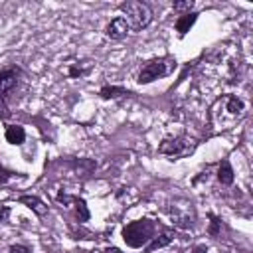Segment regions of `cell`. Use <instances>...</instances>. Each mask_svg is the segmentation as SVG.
<instances>
[{"mask_svg": "<svg viewBox=\"0 0 253 253\" xmlns=\"http://www.w3.org/2000/svg\"><path fill=\"white\" fill-rule=\"evenodd\" d=\"M178 237V229L164 225L154 217H140L126 221L121 229V239L128 249H140L142 253H154L168 247Z\"/></svg>", "mask_w": 253, "mask_h": 253, "instance_id": "cell-1", "label": "cell"}, {"mask_svg": "<svg viewBox=\"0 0 253 253\" xmlns=\"http://www.w3.org/2000/svg\"><path fill=\"white\" fill-rule=\"evenodd\" d=\"M30 91V73L18 65L8 63L0 67V121L12 117L14 109L26 99Z\"/></svg>", "mask_w": 253, "mask_h": 253, "instance_id": "cell-2", "label": "cell"}, {"mask_svg": "<svg viewBox=\"0 0 253 253\" xmlns=\"http://www.w3.org/2000/svg\"><path fill=\"white\" fill-rule=\"evenodd\" d=\"M245 117H247L245 101L235 93H225L210 105V109H208V126L213 132L229 130V128L237 126Z\"/></svg>", "mask_w": 253, "mask_h": 253, "instance_id": "cell-3", "label": "cell"}, {"mask_svg": "<svg viewBox=\"0 0 253 253\" xmlns=\"http://www.w3.org/2000/svg\"><path fill=\"white\" fill-rule=\"evenodd\" d=\"M178 67V59L174 55H160V57H152L146 59L136 73V83L138 85H150L158 79H164L168 75H172Z\"/></svg>", "mask_w": 253, "mask_h": 253, "instance_id": "cell-4", "label": "cell"}, {"mask_svg": "<svg viewBox=\"0 0 253 253\" xmlns=\"http://www.w3.org/2000/svg\"><path fill=\"white\" fill-rule=\"evenodd\" d=\"M200 140L186 134V132H178V134H166L160 142H158V154L168 156L172 160H180V158H188L190 154L196 152Z\"/></svg>", "mask_w": 253, "mask_h": 253, "instance_id": "cell-5", "label": "cell"}, {"mask_svg": "<svg viewBox=\"0 0 253 253\" xmlns=\"http://www.w3.org/2000/svg\"><path fill=\"white\" fill-rule=\"evenodd\" d=\"M164 211L168 213V217H170L174 229H184V231H188V229H194V227H196L198 215H196V206H194L192 200L178 196V198L170 200V202L164 206Z\"/></svg>", "mask_w": 253, "mask_h": 253, "instance_id": "cell-6", "label": "cell"}, {"mask_svg": "<svg viewBox=\"0 0 253 253\" xmlns=\"http://www.w3.org/2000/svg\"><path fill=\"white\" fill-rule=\"evenodd\" d=\"M119 12H123V18L126 20L130 32H142L152 24V8L148 2L142 0H125L119 6Z\"/></svg>", "mask_w": 253, "mask_h": 253, "instance_id": "cell-7", "label": "cell"}, {"mask_svg": "<svg viewBox=\"0 0 253 253\" xmlns=\"http://www.w3.org/2000/svg\"><path fill=\"white\" fill-rule=\"evenodd\" d=\"M55 200L71 213L73 217V223H79V225H85L89 219H91V210L87 206V200L77 196V194H69V192H63L59 190L55 194Z\"/></svg>", "mask_w": 253, "mask_h": 253, "instance_id": "cell-8", "label": "cell"}, {"mask_svg": "<svg viewBox=\"0 0 253 253\" xmlns=\"http://www.w3.org/2000/svg\"><path fill=\"white\" fill-rule=\"evenodd\" d=\"M95 69V59L91 57H73L67 61L65 69H63V75L69 77V79H85L93 73Z\"/></svg>", "mask_w": 253, "mask_h": 253, "instance_id": "cell-9", "label": "cell"}, {"mask_svg": "<svg viewBox=\"0 0 253 253\" xmlns=\"http://www.w3.org/2000/svg\"><path fill=\"white\" fill-rule=\"evenodd\" d=\"M130 34V28L126 24V20L123 16H115L107 22V26L103 28V36L111 42H123L126 36Z\"/></svg>", "mask_w": 253, "mask_h": 253, "instance_id": "cell-10", "label": "cell"}, {"mask_svg": "<svg viewBox=\"0 0 253 253\" xmlns=\"http://www.w3.org/2000/svg\"><path fill=\"white\" fill-rule=\"evenodd\" d=\"M16 202L22 204V206H26L28 210H32V213L36 217H40V219L49 213V206L38 194H20V196H16Z\"/></svg>", "mask_w": 253, "mask_h": 253, "instance_id": "cell-11", "label": "cell"}, {"mask_svg": "<svg viewBox=\"0 0 253 253\" xmlns=\"http://www.w3.org/2000/svg\"><path fill=\"white\" fill-rule=\"evenodd\" d=\"M99 99L103 101H119V99H126V97H132L134 91L126 89L125 85H101L99 87Z\"/></svg>", "mask_w": 253, "mask_h": 253, "instance_id": "cell-12", "label": "cell"}, {"mask_svg": "<svg viewBox=\"0 0 253 253\" xmlns=\"http://www.w3.org/2000/svg\"><path fill=\"white\" fill-rule=\"evenodd\" d=\"M198 16H200L198 12H188V14H180V16L174 20V30H176V34H178L180 40H184V38L188 36V32L196 26Z\"/></svg>", "mask_w": 253, "mask_h": 253, "instance_id": "cell-13", "label": "cell"}, {"mask_svg": "<svg viewBox=\"0 0 253 253\" xmlns=\"http://www.w3.org/2000/svg\"><path fill=\"white\" fill-rule=\"evenodd\" d=\"M215 178H217V182L221 186H233V182H235V170H233V166H231V162L227 158H223V160L217 162Z\"/></svg>", "mask_w": 253, "mask_h": 253, "instance_id": "cell-14", "label": "cell"}, {"mask_svg": "<svg viewBox=\"0 0 253 253\" xmlns=\"http://www.w3.org/2000/svg\"><path fill=\"white\" fill-rule=\"evenodd\" d=\"M4 138H6V142L12 144V146H22V144L26 142L28 134H26V128H24L22 125H6V128H4Z\"/></svg>", "mask_w": 253, "mask_h": 253, "instance_id": "cell-15", "label": "cell"}, {"mask_svg": "<svg viewBox=\"0 0 253 253\" xmlns=\"http://www.w3.org/2000/svg\"><path fill=\"white\" fill-rule=\"evenodd\" d=\"M208 219H210V223H208V235L210 237H213V239H219L221 237V229H223V219H221V215H217V213H213V211H208Z\"/></svg>", "mask_w": 253, "mask_h": 253, "instance_id": "cell-16", "label": "cell"}, {"mask_svg": "<svg viewBox=\"0 0 253 253\" xmlns=\"http://www.w3.org/2000/svg\"><path fill=\"white\" fill-rule=\"evenodd\" d=\"M172 10L180 16V14H188L194 12V0H176L172 2Z\"/></svg>", "mask_w": 253, "mask_h": 253, "instance_id": "cell-17", "label": "cell"}, {"mask_svg": "<svg viewBox=\"0 0 253 253\" xmlns=\"http://www.w3.org/2000/svg\"><path fill=\"white\" fill-rule=\"evenodd\" d=\"M18 176H20V172H14V170L6 168L4 164H0V186H6L10 180H14Z\"/></svg>", "mask_w": 253, "mask_h": 253, "instance_id": "cell-18", "label": "cell"}, {"mask_svg": "<svg viewBox=\"0 0 253 253\" xmlns=\"http://www.w3.org/2000/svg\"><path fill=\"white\" fill-rule=\"evenodd\" d=\"M8 253H34V247L28 243H12L8 247Z\"/></svg>", "mask_w": 253, "mask_h": 253, "instance_id": "cell-19", "label": "cell"}, {"mask_svg": "<svg viewBox=\"0 0 253 253\" xmlns=\"http://www.w3.org/2000/svg\"><path fill=\"white\" fill-rule=\"evenodd\" d=\"M10 213H12V208L4 202H0V223H6L10 219Z\"/></svg>", "mask_w": 253, "mask_h": 253, "instance_id": "cell-20", "label": "cell"}, {"mask_svg": "<svg viewBox=\"0 0 253 253\" xmlns=\"http://www.w3.org/2000/svg\"><path fill=\"white\" fill-rule=\"evenodd\" d=\"M210 249H208V245L206 243H196V245H192L190 249H188V253H208Z\"/></svg>", "mask_w": 253, "mask_h": 253, "instance_id": "cell-21", "label": "cell"}, {"mask_svg": "<svg viewBox=\"0 0 253 253\" xmlns=\"http://www.w3.org/2000/svg\"><path fill=\"white\" fill-rule=\"evenodd\" d=\"M103 253H123L119 247H115V245H111V247H105L103 249Z\"/></svg>", "mask_w": 253, "mask_h": 253, "instance_id": "cell-22", "label": "cell"}]
</instances>
